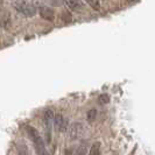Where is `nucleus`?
Here are the masks:
<instances>
[{
    "label": "nucleus",
    "instance_id": "1",
    "mask_svg": "<svg viewBox=\"0 0 155 155\" xmlns=\"http://www.w3.org/2000/svg\"><path fill=\"white\" fill-rule=\"evenodd\" d=\"M18 12H20L25 16H33L36 14V7L33 2L29 1H16L14 2Z\"/></svg>",
    "mask_w": 155,
    "mask_h": 155
},
{
    "label": "nucleus",
    "instance_id": "2",
    "mask_svg": "<svg viewBox=\"0 0 155 155\" xmlns=\"http://www.w3.org/2000/svg\"><path fill=\"white\" fill-rule=\"evenodd\" d=\"M83 132H84V127H83V125L79 124V123H74L68 128V134H69V138L71 140L79 139L83 135Z\"/></svg>",
    "mask_w": 155,
    "mask_h": 155
},
{
    "label": "nucleus",
    "instance_id": "3",
    "mask_svg": "<svg viewBox=\"0 0 155 155\" xmlns=\"http://www.w3.org/2000/svg\"><path fill=\"white\" fill-rule=\"evenodd\" d=\"M54 126H55V130L57 131V132H65L68 128H67V126H68V121H67V119H64L63 118L62 114H55L54 117Z\"/></svg>",
    "mask_w": 155,
    "mask_h": 155
},
{
    "label": "nucleus",
    "instance_id": "4",
    "mask_svg": "<svg viewBox=\"0 0 155 155\" xmlns=\"http://www.w3.org/2000/svg\"><path fill=\"white\" fill-rule=\"evenodd\" d=\"M39 13L42 19H45L47 21H53L55 19V13L54 11L50 7H47V6H41L39 8Z\"/></svg>",
    "mask_w": 155,
    "mask_h": 155
},
{
    "label": "nucleus",
    "instance_id": "5",
    "mask_svg": "<svg viewBox=\"0 0 155 155\" xmlns=\"http://www.w3.org/2000/svg\"><path fill=\"white\" fill-rule=\"evenodd\" d=\"M26 131H27V134H28V137L31 138V140L33 142H36L39 139H41V135H40L39 132H38L34 127L27 126V127H26Z\"/></svg>",
    "mask_w": 155,
    "mask_h": 155
},
{
    "label": "nucleus",
    "instance_id": "6",
    "mask_svg": "<svg viewBox=\"0 0 155 155\" xmlns=\"http://www.w3.org/2000/svg\"><path fill=\"white\" fill-rule=\"evenodd\" d=\"M65 5L69 8H71L72 11H79L83 4L81 1H65Z\"/></svg>",
    "mask_w": 155,
    "mask_h": 155
},
{
    "label": "nucleus",
    "instance_id": "7",
    "mask_svg": "<svg viewBox=\"0 0 155 155\" xmlns=\"http://www.w3.org/2000/svg\"><path fill=\"white\" fill-rule=\"evenodd\" d=\"M89 155H101V143L99 142H94L91 146Z\"/></svg>",
    "mask_w": 155,
    "mask_h": 155
},
{
    "label": "nucleus",
    "instance_id": "8",
    "mask_svg": "<svg viewBox=\"0 0 155 155\" xmlns=\"http://www.w3.org/2000/svg\"><path fill=\"white\" fill-rule=\"evenodd\" d=\"M18 154L19 155H29L28 148L25 143H19L18 145Z\"/></svg>",
    "mask_w": 155,
    "mask_h": 155
},
{
    "label": "nucleus",
    "instance_id": "9",
    "mask_svg": "<svg viewBox=\"0 0 155 155\" xmlns=\"http://www.w3.org/2000/svg\"><path fill=\"white\" fill-rule=\"evenodd\" d=\"M109 101H110V97L107 94H101L98 97V103L101 105H106V104H109Z\"/></svg>",
    "mask_w": 155,
    "mask_h": 155
},
{
    "label": "nucleus",
    "instance_id": "10",
    "mask_svg": "<svg viewBox=\"0 0 155 155\" xmlns=\"http://www.w3.org/2000/svg\"><path fill=\"white\" fill-rule=\"evenodd\" d=\"M96 116H97V111L94 109L90 110V111L87 112V120H89V121H93V120L96 119Z\"/></svg>",
    "mask_w": 155,
    "mask_h": 155
},
{
    "label": "nucleus",
    "instance_id": "11",
    "mask_svg": "<svg viewBox=\"0 0 155 155\" xmlns=\"http://www.w3.org/2000/svg\"><path fill=\"white\" fill-rule=\"evenodd\" d=\"M74 155H86V148L84 146H79L74 153Z\"/></svg>",
    "mask_w": 155,
    "mask_h": 155
},
{
    "label": "nucleus",
    "instance_id": "12",
    "mask_svg": "<svg viewBox=\"0 0 155 155\" xmlns=\"http://www.w3.org/2000/svg\"><path fill=\"white\" fill-rule=\"evenodd\" d=\"M89 5L90 6H92L94 9H101V2L99 1H94V0H92V1H89Z\"/></svg>",
    "mask_w": 155,
    "mask_h": 155
},
{
    "label": "nucleus",
    "instance_id": "13",
    "mask_svg": "<svg viewBox=\"0 0 155 155\" xmlns=\"http://www.w3.org/2000/svg\"><path fill=\"white\" fill-rule=\"evenodd\" d=\"M0 26H2V18L0 16Z\"/></svg>",
    "mask_w": 155,
    "mask_h": 155
},
{
    "label": "nucleus",
    "instance_id": "14",
    "mask_svg": "<svg viewBox=\"0 0 155 155\" xmlns=\"http://www.w3.org/2000/svg\"><path fill=\"white\" fill-rule=\"evenodd\" d=\"M2 4H4V2H2V1H0V6H2Z\"/></svg>",
    "mask_w": 155,
    "mask_h": 155
}]
</instances>
